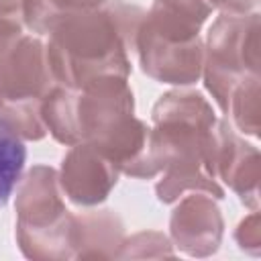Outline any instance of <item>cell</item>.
Listing matches in <instances>:
<instances>
[{
  "label": "cell",
  "mask_w": 261,
  "mask_h": 261,
  "mask_svg": "<svg viewBox=\"0 0 261 261\" xmlns=\"http://www.w3.org/2000/svg\"><path fill=\"white\" fill-rule=\"evenodd\" d=\"M145 12L122 0H106L98 8L63 12L49 33L47 59L53 80L67 88H84L98 77L130 73L128 49H135Z\"/></svg>",
  "instance_id": "1"
},
{
  "label": "cell",
  "mask_w": 261,
  "mask_h": 261,
  "mask_svg": "<svg viewBox=\"0 0 261 261\" xmlns=\"http://www.w3.org/2000/svg\"><path fill=\"white\" fill-rule=\"evenodd\" d=\"M71 218L59 173L49 165H35L16 194V243L22 255L39 261L73 259Z\"/></svg>",
  "instance_id": "2"
},
{
  "label": "cell",
  "mask_w": 261,
  "mask_h": 261,
  "mask_svg": "<svg viewBox=\"0 0 261 261\" xmlns=\"http://www.w3.org/2000/svg\"><path fill=\"white\" fill-rule=\"evenodd\" d=\"M204 84L222 112L247 75H259V14L222 12L210 27L204 47Z\"/></svg>",
  "instance_id": "3"
},
{
  "label": "cell",
  "mask_w": 261,
  "mask_h": 261,
  "mask_svg": "<svg viewBox=\"0 0 261 261\" xmlns=\"http://www.w3.org/2000/svg\"><path fill=\"white\" fill-rule=\"evenodd\" d=\"M55 84L43 41L0 18V98H43Z\"/></svg>",
  "instance_id": "4"
},
{
  "label": "cell",
  "mask_w": 261,
  "mask_h": 261,
  "mask_svg": "<svg viewBox=\"0 0 261 261\" xmlns=\"http://www.w3.org/2000/svg\"><path fill=\"white\" fill-rule=\"evenodd\" d=\"M135 98L122 77H98L77 90L82 143L104 149L135 118Z\"/></svg>",
  "instance_id": "5"
},
{
  "label": "cell",
  "mask_w": 261,
  "mask_h": 261,
  "mask_svg": "<svg viewBox=\"0 0 261 261\" xmlns=\"http://www.w3.org/2000/svg\"><path fill=\"white\" fill-rule=\"evenodd\" d=\"M135 49L141 67L157 82L188 86L200 80L204 67V45L200 37L192 41H167L149 31L143 22L137 33Z\"/></svg>",
  "instance_id": "6"
},
{
  "label": "cell",
  "mask_w": 261,
  "mask_h": 261,
  "mask_svg": "<svg viewBox=\"0 0 261 261\" xmlns=\"http://www.w3.org/2000/svg\"><path fill=\"white\" fill-rule=\"evenodd\" d=\"M118 167L90 143L71 145L63 157L59 184L77 206H96L108 198L118 181Z\"/></svg>",
  "instance_id": "7"
},
{
  "label": "cell",
  "mask_w": 261,
  "mask_h": 261,
  "mask_svg": "<svg viewBox=\"0 0 261 261\" xmlns=\"http://www.w3.org/2000/svg\"><path fill=\"white\" fill-rule=\"evenodd\" d=\"M169 230L179 251L190 257H208L220 247L224 222L212 196L190 192L173 210Z\"/></svg>",
  "instance_id": "8"
},
{
  "label": "cell",
  "mask_w": 261,
  "mask_h": 261,
  "mask_svg": "<svg viewBox=\"0 0 261 261\" xmlns=\"http://www.w3.org/2000/svg\"><path fill=\"white\" fill-rule=\"evenodd\" d=\"M216 137V179H224V184L239 194L243 204L257 210L261 177L259 151L253 145L245 143L226 122H218Z\"/></svg>",
  "instance_id": "9"
},
{
  "label": "cell",
  "mask_w": 261,
  "mask_h": 261,
  "mask_svg": "<svg viewBox=\"0 0 261 261\" xmlns=\"http://www.w3.org/2000/svg\"><path fill=\"white\" fill-rule=\"evenodd\" d=\"M122 241V222L112 210H94L71 218V249L77 259H112Z\"/></svg>",
  "instance_id": "10"
},
{
  "label": "cell",
  "mask_w": 261,
  "mask_h": 261,
  "mask_svg": "<svg viewBox=\"0 0 261 261\" xmlns=\"http://www.w3.org/2000/svg\"><path fill=\"white\" fill-rule=\"evenodd\" d=\"M210 0H153L143 24L167 41H192L212 14Z\"/></svg>",
  "instance_id": "11"
},
{
  "label": "cell",
  "mask_w": 261,
  "mask_h": 261,
  "mask_svg": "<svg viewBox=\"0 0 261 261\" xmlns=\"http://www.w3.org/2000/svg\"><path fill=\"white\" fill-rule=\"evenodd\" d=\"M41 116L47 130L63 145L82 143L77 126V90L55 84L41 100Z\"/></svg>",
  "instance_id": "12"
},
{
  "label": "cell",
  "mask_w": 261,
  "mask_h": 261,
  "mask_svg": "<svg viewBox=\"0 0 261 261\" xmlns=\"http://www.w3.org/2000/svg\"><path fill=\"white\" fill-rule=\"evenodd\" d=\"M27 149L22 139L0 116V208L10 200L12 192L20 184Z\"/></svg>",
  "instance_id": "13"
},
{
  "label": "cell",
  "mask_w": 261,
  "mask_h": 261,
  "mask_svg": "<svg viewBox=\"0 0 261 261\" xmlns=\"http://www.w3.org/2000/svg\"><path fill=\"white\" fill-rule=\"evenodd\" d=\"M261 92H259V75H247L230 94L226 114L232 116L234 126L245 135H259V118H261Z\"/></svg>",
  "instance_id": "14"
},
{
  "label": "cell",
  "mask_w": 261,
  "mask_h": 261,
  "mask_svg": "<svg viewBox=\"0 0 261 261\" xmlns=\"http://www.w3.org/2000/svg\"><path fill=\"white\" fill-rule=\"evenodd\" d=\"M41 100L43 98H0V116L22 141H39L47 135V126L41 116Z\"/></svg>",
  "instance_id": "15"
},
{
  "label": "cell",
  "mask_w": 261,
  "mask_h": 261,
  "mask_svg": "<svg viewBox=\"0 0 261 261\" xmlns=\"http://www.w3.org/2000/svg\"><path fill=\"white\" fill-rule=\"evenodd\" d=\"M171 243L165 234L149 230V232H137L130 239H124L116 257L128 259V257H171Z\"/></svg>",
  "instance_id": "16"
},
{
  "label": "cell",
  "mask_w": 261,
  "mask_h": 261,
  "mask_svg": "<svg viewBox=\"0 0 261 261\" xmlns=\"http://www.w3.org/2000/svg\"><path fill=\"white\" fill-rule=\"evenodd\" d=\"M63 12L57 8L55 0H24L22 2V22L31 33L49 35L53 24Z\"/></svg>",
  "instance_id": "17"
},
{
  "label": "cell",
  "mask_w": 261,
  "mask_h": 261,
  "mask_svg": "<svg viewBox=\"0 0 261 261\" xmlns=\"http://www.w3.org/2000/svg\"><path fill=\"white\" fill-rule=\"evenodd\" d=\"M234 239L239 243V247L243 251H249L253 255H259L261 249V224H259V214L253 212L251 216H247L245 220H241Z\"/></svg>",
  "instance_id": "18"
},
{
  "label": "cell",
  "mask_w": 261,
  "mask_h": 261,
  "mask_svg": "<svg viewBox=\"0 0 261 261\" xmlns=\"http://www.w3.org/2000/svg\"><path fill=\"white\" fill-rule=\"evenodd\" d=\"M259 0H210L212 8H220L226 14H249Z\"/></svg>",
  "instance_id": "19"
},
{
  "label": "cell",
  "mask_w": 261,
  "mask_h": 261,
  "mask_svg": "<svg viewBox=\"0 0 261 261\" xmlns=\"http://www.w3.org/2000/svg\"><path fill=\"white\" fill-rule=\"evenodd\" d=\"M22 2L24 0H0V18L22 22Z\"/></svg>",
  "instance_id": "20"
},
{
  "label": "cell",
  "mask_w": 261,
  "mask_h": 261,
  "mask_svg": "<svg viewBox=\"0 0 261 261\" xmlns=\"http://www.w3.org/2000/svg\"><path fill=\"white\" fill-rule=\"evenodd\" d=\"M106 0H55L57 8L61 12H73V10H90L102 6Z\"/></svg>",
  "instance_id": "21"
}]
</instances>
